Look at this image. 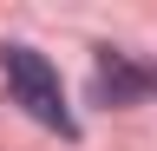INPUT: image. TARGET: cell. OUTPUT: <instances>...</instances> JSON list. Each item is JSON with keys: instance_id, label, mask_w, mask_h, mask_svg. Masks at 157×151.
Here are the masks:
<instances>
[{"instance_id": "2", "label": "cell", "mask_w": 157, "mask_h": 151, "mask_svg": "<svg viewBox=\"0 0 157 151\" xmlns=\"http://www.w3.org/2000/svg\"><path fill=\"white\" fill-rule=\"evenodd\" d=\"M92 99H98V105H137V99H157V66L131 59V53H118V46H98Z\"/></svg>"}, {"instance_id": "1", "label": "cell", "mask_w": 157, "mask_h": 151, "mask_svg": "<svg viewBox=\"0 0 157 151\" xmlns=\"http://www.w3.org/2000/svg\"><path fill=\"white\" fill-rule=\"evenodd\" d=\"M0 72H7L13 105H26V118H39L46 131H59V138H78V118L66 112V92H59V72H52L46 53L7 46V53H0Z\"/></svg>"}]
</instances>
